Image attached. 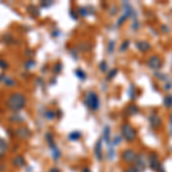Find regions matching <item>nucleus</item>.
Here are the masks:
<instances>
[{
    "label": "nucleus",
    "instance_id": "nucleus-26",
    "mask_svg": "<svg viewBox=\"0 0 172 172\" xmlns=\"http://www.w3.org/2000/svg\"><path fill=\"white\" fill-rule=\"evenodd\" d=\"M76 75H77V77L78 78H80V79H85V74H84V71L83 70H80V69H77L76 70Z\"/></svg>",
    "mask_w": 172,
    "mask_h": 172
},
{
    "label": "nucleus",
    "instance_id": "nucleus-14",
    "mask_svg": "<svg viewBox=\"0 0 172 172\" xmlns=\"http://www.w3.org/2000/svg\"><path fill=\"white\" fill-rule=\"evenodd\" d=\"M149 120H150V124H151V127H154V128H157V127L161 126V120H159V117H157L156 115H151Z\"/></svg>",
    "mask_w": 172,
    "mask_h": 172
},
{
    "label": "nucleus",
    "instance_id": "nucleus-2",
    "mask_svg": "<svg viewBox=\"0 0 172 172\" xmlns=\"http://www.w3.org/2000/svg\"><path fill=\"white\" fill-rule=\"evenodd\" d=\"M120 132L123 139L127 142H133L137 139V131L128 123H124L120 127Z\"/></svg>",
    "mask_w": 172,
    "mask_h": 172
},
{
    "label": "nucleus",
    "instance_id": "nucleus-9",
    "mask_svg": "<svg viewBox=\"0 0 172 172\" xmlns=\"http://www.w3.org/2000/svg\"><path fill=\"white\" fill-rule=\"evenodd\" d=\"M147 64L149 66L150 68H154V69H158L161 68V64H162V61L158 56H151L149 60L147 61Z\"/></svg>",
    "mask_w": 172,
    "mask_h": 172
},
{
    "label": "nucleus",
    "instance_id": "nucleus-23",
    "mask_svg": "<svg viewBox=\"0 0 172 172\" xmlns=\"http://www.w3.org/2000/svg\"><path fill=\"white\" fill-rule=\"evenodd\" d=\"M124 172H140V171H139V169L135 165H130V166H127L126 169L124 170Z\"/></svg>",
    "mask_w": 172,
    "mask_h": 172
},
{
    "label": "nucleus",
    "instance_id": "nucleus-7",
    "mask_svg": "<svg viewBox=\"0 0 172 172\" xmlns=\"http://www.w3.org/2000/svg\"><path fill=\"white\" fill-rule=\"evenodd\" d=\"M134 165L139 169V171L142 172L145 169H146V156L143 155V153H140V154H137V158H135Z\"/></svg>",
    "mask_w": 172,
    "mask_h": 172
},
{
    "label": "nucleus",
    "instance_id": "nucleus-22",
    "mask_svg": "<svg viewBox=\"0 0 172 172\" xmlns=\"http://www.w3.org/2000/svg\"><path fill=\"white\" fill-rule=\"evenodd\" d=\"M45 117L47 120H52L53 118L55 117V111H53V110H47V111L45 112Z\"/></svg>",
    "mask_w": 172,
    "mask_h": 172
},
{
    "label": "nucleus",
    "instance_id": "nucleus-17",
    "mask_svg": "<svg viewBox=\"0 0 172 172\" xmlns=\"http://www.w3.org/2000/svg\"><path fill=\"white\" fill-rule=\"evenodd\" d=\"M116 156V151H115V148L110 146L109 148H108V153H107V158L109 159V161H112L114 158Z\"/></svg>",
    "mask_w": 172,
    "mask_h": 172
},
{
    "label": "nucleus",
    "instance_id": "nucleus-29",
    "mask_svg": "<svg viewBox=\"0 0 172 172\" xmlns=\"http://www.w3.org/2000/svg\"><path fill=\"white\" fill-rule=\"evenodd\" d=\"M9 120H10V122H22L23 120L21 117H17V116H13V117H10Z\"/></svg>",
    "mask_w": 172,
    "mask_h": 172
},
{
    "label": "nucleus",
    "instance_id": "nucleus-34",
    "mask_svg": "<svg viewBox=\"0 0 172 172\" xmlns=\"http://www.w3.org/2000/svg\"><path fill=\"white\" fill-rule=\"evenodd\" d=\"M170 133L172 134V115L170 116Z\"/></svg>",
    "mask_w": 172,
    "mask_h": 172
},
{
    "label": "nucleus",
    "instance_id": "nucleus-11",
    "mask_svg": "<svg viewBox=\"0 0 172 172\" xmlns=\"http://www.w3.org/2000/svg\"><path fill=\"white\" fill-rule=\"evenodd\" d=\"M28 13H29L32 17H38V16L40 15L39 8H38L37 6H35V5H29V6H28Z\"/></svg>",
    "mask_w": 172,
    "mask_h": 172
},
{
    "label": "nucleus",
    "instance_id": "nucleus-16",
    "mask_svg": "<svg viewBox=\"0 0 172 172\" xmlns=\"http://www.w3.org/2000/svg\"><path fill=\"white\" fill-rule=\"evenodd\" d=\"M102 139H103L107 143H111V139H110V128H109V127H105Z\"/></svg>",
    "mask_w": 172,
    "mask_h": 172
},
{
    "label": "nucleus",
    "instance_id": "nucleus-10",
    "mask_svg": "<svg viewBox=\"0 0 172 172\" xmlns=\"http://www.w3.org/2000/svg\"><path fill=\"white\" fill-rule=\"evenodd\" d=\"M49 148H51V151H52V156H53V159L54 161H58L61 156V150L56 147V145L55 143H53L49 146Z\"/></svg>",
    "mask_w": 172,
    "mask_h": 172
},
{
    "label": "nucleus",
    "instance_id": "nucleus-1",
    "mask_svg": "<svg viewBox=\"0 0 172 172\" xmlns=\"http://www.w3.org/2000/svg\"><path fill=\"white\" fill-rule=\"evenodd\" d=\"M25 103H27V99L24 97V94H23V93H20V92L12 93V94L7 97V101H6L7 107L10 110H13V111L21 110L22 108H24Z\"/></svg>",
    "mask_w": 172,
    "mask_h": 172
},
{
    "label": "nucleus",
    "instance_id": "nucleus-27",
    "mask_svg": "<svg viewBox=\"0 0 172 172\" xmlns=\"http://www.w3.org/2000/svg\"><path fill=\"white\" fill-rule=\"evenodd\" d=\"M61 69H62V64H61L60 62H59V63H56V64L53 67V71H54L55 74H59Z\"/></svg>",
    "mask_w": 172,
    "mask_h": 172
},
{
    "label": "nucleus",
    "instance_id": "nucleus-6",
    "mask_svg": "<svg viewBox=\"0 0 172 172\" xmlns=\"http://www.w3.org/2000/svg\"><path fill=\"white\" fill-rule=\"evenodd\" d=\"M14 134H15L20 140H25V139L30 138L31 132L30 130L27 128V127H18V128H16L15 131H14Z\"/></svg>",
    "mask_w": 172,
    "mask_h": 172
},
{
    "label": "nucleus",
    "instance_id": "nucleus-8",
    "mask_svg": "<svg viewBox=\"0 0 172 172\" xmlns=\"http://www.w3.org/2000/svg\"><path fill=\"white\" fill-rule=\"evenodd\" d=\"M94 155L97 161H102L103 159V153H102V138H100L95 143L94 147Z\"/></svg>",
    "mask_w": 172,
    "mask_h": 172
},
{
    "label": "nucleus",
    "instance_id": "nucleus-21",
    "mask_svg": "<svg viewBox=\"0 0 172 172\" xmlns=\"http://www.w3.org/2000/svg\"><path fill=\"white\" fill-rule=\"evenodd\" d=\"M45 138H46V141H47V143L51 146V145H53V143H55L54 142V137H53L52 133H49V132H47L45 134Z\"/></svg>",
    "mask_w": 172,
    "mask_h": 172
},
{
    "label": "nucleus",
    "instance_id": "nucleus-4",
    "mask_svg": "<svg viewBox=\"0 0 172 172\" xmlns=\"http://www.w3.org/2000/svg\"><path fill=\"white\" fill-rule=\"evenodd\" d=\"M85 103L87 105L89 108H91L92 110H97L99 108V97L97 95L94 93V92H89L87 95H86V99H85Z\"/></svg>",
    "mask_w": 172,
    "mask_h": 172
},
{
    "label": "nucleus",
    "instance_id": "nucleus-12",
    "mask_svg": "<svg viewBox=\"0 0 172 172\" xmlns=\"http://www.w3.org/2000/svg\"><path fill=\"white\" fill-rule=\"evenodd\" d=\"M12 163H13V165L14 166H17V168H22V166H24L25 165V161H24V158H23L22 156H15L14 158H13V161H12Z\"/></svg>",
    "mask_w": 172,
    "mask_h": 172
},
{
    "label": "nucleus",
    "instance_id": "nucleus-15",
    "mask_svg": "<svg viewBox=\"0 0 172 172\" xmlns=\"http://www.w3.org/2000/svg\"><path fill=\"white\" fill-rule=\"evenodd\" d=\"M80 138H82V133L79 131H74V132H71L70 134L68 135V139L70 141H78Z\"/></svg>",
    "mask_w": 172,
    "mask_h": 172
},
{
    "label": "nucleus",
    "instance_id": "nucleus-36",
    "mask_svg": "<svg viewBox=\"0 0 172 172\" xmlns=\"http://www.w3.org/2000/svg\"><path fill=\"white\" fill-rule=\"evenodd\" d=\"M4 170H5V165L0 164V171H4Z\"/></svg>",
    "mask_w": 172,
    "mask_h": 172
},
{
    "label": "nucleus",
    "instance_id": "nucleus-30",
    "mask_svg": "<svg viewBox=\"0 0 172 172\" xmlns=\"http://www.w3.org/2000/svg\"><path fill=\"white\" fill-rule=\"evenodd\" d=\"M53 5V1H44V2H41V6H44V7H49V6H52Z\"/></svg>",
    "mask_w": 172,
    "mask_h": 172
},
{
    "label": "nucleus",
    "instance_id": "nucleus-31",
    "mask_svg": "<svg viewBox=\"0 0 172 172\" xmlns=\"http://www.w3.org/2000/svg\"><path fill=\"white\" fill-rule=\"evenodd\" d=\"M116 72H117V70H116V69H114L111 72H110V76H109V78H112V77L115 76V74H116Z\"/></svg>",
    "mask_w": 172,
    "mask_h": 172
},
{
    "label": "nucleus",
    "instance_id": "nucleus-35",
    "mask_svg": "<svg viewBox=\"0 0 172 172\" xmlns=\"http://www.w3.org/2000/svg\"><path fill=\"white\" fill-rule=\"evenodd\" d=\"M83 172H91V170L89 168H84V169H83Z\"/></svg>",
    "mask_w": 172,
    "mask_h": 172
},
{
    "label": "nucleus",
    "instance_id": "nucleus-13",
    "mask_svg": "<svg viewBox=\"0 0 172 172\" xmlns=\"http://www.w3.org/2000/svg\"><path fill=\"white\" fill-rule=\"evenodd\" d=\"M7 149H8L7 142L5 141L2 138H0V158H2V157H4V155L6 154Z\"/></svg>",
    "mask_w": 172,
    "mask_h": 172
},
{
    "label": "nucleus",
    "instance_id": "nucleus-25",
    "mask_svg": "<svg viewBox=\"0 0 172 172\" xmlns=\"http://www.w3.org/2000/svg\"><path fill=\"white\" fill-rule=\"evenodd\" d=\"M164 105L166 107H172V97L171 95H169V97H166L164 99Z\"/></svg>",
    "mask_w": 172,
    "mask_h": 172
},
{
    "label": "nucleus",
    "instance_id": "nucleus-5",
    "mask_svg": "<svg viewBox=\"0 0 172 172\" xmlns=\"http://www.w3.org/2000/svg\"><path fill=\"white\" fill-rule=\"evenodd\" d=\"M137 158V153L133 149H125L122 153V161L125 163H134Z\"/></svg>",
    "mask_w": 172,
    "mask_h": 172
},
{
    "label": "nucleus",
    "instance_id": "nucleus-33",
    "mask_svg": "<svg viewBox=\"0 0 172 172\" xmlns=\"http://www.w3.org/2000/svg\"><path fill=\"white\" fill-rule=\"evenodd\" d=\"M106 62H102V63H101V66H100V68H101V70H102V71H105L106 70Z\"/></svg>",
    "mask_w": 172,
    "mask_h": 172
},
{
    "label": "nucleus",
    "instance_id": "nucleus-20",
    "mask_svg": "<svg viewBox=\"0 0 172 172\" xmlns=\"http://www.w3.org/2000/svg\"><path fill=\"white\" fill-rule=\"evenodd\" d=\"M2 40H4L5 43H7V44H12V43L15 41L14 37L10 36V35H5V36H2Z\"/></svg>",
    "mask_w": 172,
    "mask_h": 172
},
{
    "label": "nucleus",
    "instance_id": "nucleus-3",
    "mask_svg": "<svg viewBox=\"0 0 172 172\" xmlns=\"http://www.w3.org/2000/svg\"><path fill=\"white\" fill-rule=\"evenodd\" d=\"M148 166L151 170H154L156 172H159L163 169V165L161 163V161L158 158V155L156 153H150L149 157H148Z\"/></svg>",
    "mask_w": 172,
    "mask_h": 172
},
{
    "label": "nucleus",
    "instance_id": "nucleus-24",
    "mask_svg": "<svg viewBox=\"0 0 172 172\" xmlns=\"http://www.w3.org/2000/svg\"><path fill=\"white\" fill-rule=\"evenodd\" d=\"M35 64H36V62L33 60H28L24 63V68H25V69H30V68H32Z\"/></svg>",
    "mask_w": 172,
    "mask_h": 172
},
{
    "label": "nucleus",
    "instance_id": "nucleus-18",
    "mask_svg": "<svg viewBox=\"0 0 172 172\" xmlns=\"http://www.w3.org/2000/svg\"><path fill=\"white\" fill-rule=\"evenodd\" d=\"M122 140H123V137H120V135H115L114 139H111V146L112 147L118 146L120 142H122Z\"/></svg>",
    "mask_w": 172,
    "mask_h": 172
},
{
    "label": "nucleus",
    "instance_id": "nucleus-19",
    "mask_svg": "<svg viewBox=\"0 0 172 172\" xmlns=\"http://www.w3.org/2000/svg\"><path fill=\"white\" fill-rule=\"evenodd\" d=\"M4 83H5V85H7V86H15L16 82L13 79V78H10V77H5L4 78Z\"/></svg>",
    "mask_w": 172,
    "mask_h": 172
},
{
    "label": "nucleus",
    "instance_id": "nucleus-32",
    "mask_svg": "<svg viewBox=\"0 0 172 172\" xmlns=\"http://www.w3.org/2000/svg\"><path fill=\"white\" fill-rule=\"evenodd\" d=\"M49 172H61L60 169H58V168H52L51 170H49Z\"/></svg>",
    "mask_w": 172,
    "mask_h": 172
},
{
    "label": "nucleus",
    "instance_id": "nucleus-28",
    "mask_svg": "<svg viewBox=\"0 0 172 172\" xmlns=\"http://www.w3.org/2000/svg\"><path fill=\"white\" fill-rule=\"evenodd\" d=\"M8 67H9V66H8L7 62L5 60H1V59H0V68H1L2 70H5V69H8Z\"/></svg>",
    "mask_w": 172,
    "mask_h": 172
}]
</instances>
